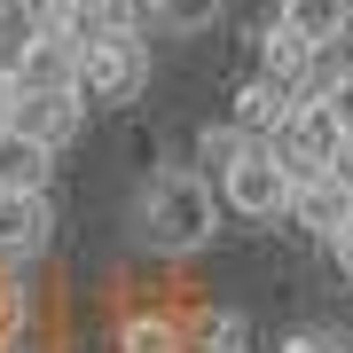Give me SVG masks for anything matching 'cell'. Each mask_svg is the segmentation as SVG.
<instances>
[{
  "mask_svg": "<svg viewBox=\"0 0 353 353\" xmlns=\"http://www.w3.org/2000/svg\"><path fill=\"white\" fill-rule=\"evenodd\" d=\"M134 228H141V243L165 259H189L212 243V228H220V196H212V181L204 173H181V165H165V173H150V189H141L134 204Z\"/></svg>",
  "mask_w": 353,
  "mask_h": 353,
  "instance_id": "obj_1",
  "label": "cell"
},
{
  "mask_svg": "<svg viewBox=\"0 0 353 353\" xmlns=\"http://www.w3.org/2000/svg\"><path fill=\"white\" fill-rule=\"evenodd\" d=\"M87 102H134L150 87V39L141 24H110V32H87L79 48V79H71Z\"/></svg>",
  "mask_w": 353,
  "mask_h": 353,
  "instance_id": "obj_2",
  "label": "cell"
},
{
  "mask_svg": "<svg viewBox=\"0 0 353 353\" xmlns=\"http://www.w3.org/2000/svg\"><path fill=\"white\" fill-rule=\"evenodd\" d=\"M267 150L290 165V181H306V173H330V165H338L345 126H338V110H330L322 94H290V110H283V126L267 134Z\"/></svg>",
  "mask_w": 353,
  "mask_h": 353,
  "instance_id": "obj_3",
  "label": "cell"
},
{
  "mask_svg": "<svg viewBox=\"0 0 353 353\" xmlns=\"http://www.w3.org/2000/svg\"><path fill=\"white\" fill-rule=\"evenodd\" d=\"M212 196H220V212H236V220H283V204H290V165L267 150V141H252L228 173H212Z\"/></svg>",
  "mask_w": 353,
  "mask_h": 353,
  "instance_id": "obj_4",
  "label": "cell"
},
{
  "mask_svg": "<svg viewBox=\"0 0 353 353\" xmlns=\"http://www.w3.org/2000/svg\"><path fill=\"white\" fill-rule=\"evenodd\" d=\"M55 236V204L48 189H0V267H24L48 252Z\"/></svg>",
  "mask_w": 353,
  "mask_h": 353,
  "instance_id": "obj_5",
  "label": "cell"
},
{
  "mask_svg": "<svg viewBox=\"0 0 353 353\" xmlns=\"http://www.w3.org/2000/svg\"><path fill=\"white\" fill-rule=\"evenodd\" d=\"M283 220L290 228H306V236H338V228L353 220V181L330 165V173H306V181H290V204H283Z\"/></svg>",
  "mask_w": 353,
  "mask_h": 353,
  "instance_id": "obj_6",
  "label": "cell"
},
{
  "mask_svg": "<svg viewBox=\"0 0 353 353\" xmlns=\"http://www.w3.org/2000/svg\"><path fill=\"white\" fill-rule=\"evenodd\" d=\"M322 55H330V48H306L299 32L267 24V39H259V79H267V87H283V94H322V87H330Z\"/></svg>",
  "mask_w": 353,
  "mask_h": 353,
  "instance_id": "obj_7",
  "label": "cell"
},
{
  "mask_svg": "<svg viewBox=\"0 0 353 353\" xmlns=\"http://www.w3.org/2000/svg\"><path fill=\"white\" fill-rule=\"evenodd\" d=\"M79 48H87L79 32H32L24 63L8 71V87H16V94H48V87H71V79H79Z\"/></svg>",
  "mask_w": 353,
  "mask_h": 353,
  "instance_id": "obj_8",
  "label": "cell"
},
{
  "mask_svg": "<svg viewBox=\"0 0 353 353\" xmlns=\"http://www.w3.org/2000/svg\"><path fill=\"white\" fill-rule=\"evenodd\" d=\"M8 126H24L32 141H48V150H63V141L87 126V94L79 87H48V94H16V118Z\"/></svg>",
  "mask_w": 353,
  "mask_h": 353,
  "instance_id": "obj_9",
  "label": "cell"
},
{
  "mask_svg": "<svg viewBox=\"0 0 353 353\" xmlns=\"http://www.w3.org/2000/svg\"><path fill=\"white\" fill-rule=\"evenodd\" d=\"M55 173V150L32 141L24 126H0V189H48Z\"/></svg>",
  "mask_w": 353,
  "mask_h": 353,
  "instance_id": "obj_10",
  "label": "cell"
},
{
  "mask_svg": "<svg viewBox=\"0 0 353 353\" xmlns=\"http://www.w3.org/2000/svg\"><path fill=\"white\" fill-rule=\"evenodd\" d=\"M275 24H283V32H299L306 48H338L345 8H338V0H275Z\"/></svg>",
  "mask_w": 353,
  "mask_h": 353,
  "instance_id": "obj_11",
  "label": "cell"
},
{
  "mask_svg": "<svg viewBox=\"0 0 353 353\" xmlns=\"http://www.w3.org/2000/svg\"><path fill=\"white\" fill-rule=\"evenodd\" d=\"M181 345H189L181 314H150V306H141V314L118 322V353H181Z\"/></svg>",
  "mask_w": 353,
  "mask_h": 353,
  "instance_id": "obj_12",
  "label": "cell"
},
{
  "mask_svg": "<svg viewBox=\"0 0 353 353\" xmlns=\"http://www.w3.org/2000/svg\"><path fill=\"white\" fill-rule=\"evenodd\" d=\"M283 110H290V94H283V87H267V79H252V87L236 94V118H228V126H243L252 141H267V134L283 126Z\"/></svg>",
  "mask_w": 353,
  "mask_h": 353,
  "instance_id": "obj_13",
  "label": "cell"
},
{
  "mask_svg": "<svg viewBox=\"0 0 353 353\" xmlns=\"http://www.w3.org/2000/svg\"><path fill=\"white\" fill-rule=\"evenodd\" d=\"M243 150H252V134H243V126H204V141H196V165H189V173H204V181H212V173H228Z\"/></svg>",
  "mask_w": 353,
  "mask_h": 353,
  "instance_id": "obj_14",
  "label": "cell"
},
{
  "mask_svg": "<svg viewBox=\"0 0 353 353\" xmlns=\"http://www.w3.org/2000/svg\"><path fill=\"white\" fill-rule=\"evenodd\" d=\"M141 16L165 32H204V24H220V0H141Z\"/></svg>",
  "mask_w": 353,
  "mask_h": 353,
  "instance_id": "obj_15",
  "label": "cell"
},
{
  "mask_svg": "<svg viewBox=\"0 0 353 353\" xmlns=\"http://www.w3.org/2000/svg\"><path fill=\"white\" fill-rule=\"evenodd\" d=\"M24 322H32V290L0 275V353H8L16 338H24Z\"/></svg>",
  "mask_w": 353,
  "mask_h": 353,
  "instance_id": "obj_16",
  "label": "cell"
},
{
  "mask_svg": "<svg viewBox=\"0 0 353 353\" xmlns=\"http://www.w3.org/2000/svg\"><path fill=\"white\" fill-rule=\"evenodd\" d=\"M322 102H330V110H338V126L353 134V63H338V71H330V87H322Z\"/></svg>",
  "mask_w": 353,
  "mask_h": 353,
  "instance_id": "obj_17",
  "label": "cell"
},
{
  "mask_svg": "<svg viewBox=\"0 0 353 353\" xmlns=\"http://www.w3.org/2000/svg\"><path fill=\"white\" fill-rule=\"evenodd\" d=\"M275 353H345V345L330 338V330H290V338H283Z\"/></svg>",
  "mask_w": 353,
  "mask_h": 353,
  "instance_id": "obj_18",
  "label": "cell"
},
{
  "mask_svg": "<svg viewBox=\"0 0 353 353\" xmlns=\"http://www.w3.org/2000/svg\"><path fill=\"white\" fill-rule=\"evenodd\" d=\"M330 252H338V275H345V283H353V220H345V228H338V236H330Z\"/></svg>",
  "mask_w": 353,
  "mask_h": 353,
  "instance_id": "obj_19",
  "label": "cell"
},
{
  "mask_svg": "<svg viewBox=\"0 0 353 353\" xmlns=\"http://www.w3.org/2000/svg\"><path fill=\"white\" fill-rule=\"evenodd\" d=\"M8 118H16V87L0 79V126H8Z\"/></svg>",
  "mask_w": 353,
  "mask_h": 353,
  "instance_id": "obj_20",
  "label": "cell"
},
{
  "mask_svg": "<svg viewBox=\"0 0 353 353\" xmlns=\"http://www.w3.org/2000/svg\"><path fill=\"white\" fill-rule=\"evenodd\" d=\"M338 173H345V181H353V134H345V150H338Z\"/></svg>",
  "mask_w": 353,
  "mask_h": 353,
  "instance_id": "obj_21",
  "label": "cell"
},
{
  "mask_svg": "<svg viewBox=\"0 0 353 353\" xmlns=\"http://www.w3.org/2000/svg\"><path fill=\"white\" fill-rule=\"evenodd\" d=\"M338 48H345V63H353V16H345V32H338Z\"/></svg>",
  "mask_w": 353,
  "mask_h": 353,
  "instance_id": "obj_22",
  "label": "cell"
},
{
  "mask_svg": "<svg viewBox=\"0 0 353 353\" xmlns=\"http://www.w3.org/2000/svg\"><path fill=\"white\" fill-rule=\"evenodd\" d=\"M338 8H345V16H353V0H338Z\"/></svg>",
  "mask_w": 353,
  "mask_h": 353,
  "instance_id": "obj_23",
  "label": "cell"
},
{
  "mask_svg": "<svg viewBox=\"0 0 353 353\" xmlns=\"http://www.w3.org/2000/svg\"><path fill=\"white\" fill-rule=\"evenodd\" d=\"M345 353H353V345H345Z\"/></svg>",
  "mask_w": 353,
  "mask_h": 353,
  "instance_id": "obj_24",
  "label": "cell"
}]
</instances>
